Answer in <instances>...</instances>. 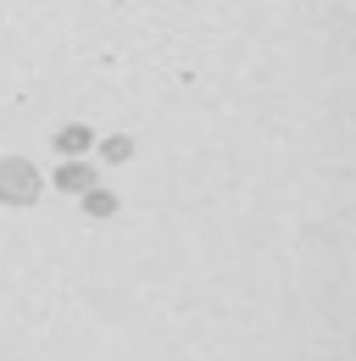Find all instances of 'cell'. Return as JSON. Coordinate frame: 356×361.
Masks as SVG:
<instances>
[{
	"mask_svg": "<svg viewBox=\"0 0 356 361\" xmlns=\"http://www.w3.org/2000/svg\"><path fill=\"white\" fill-rule=\"evenodd\" d=\"M40 195H44V173L28 156H0V206L28 212V206H40Z\"/></svg>",
	"mask_w": 356,
	"mask_h": 361,
	"instance_id": "obj_1",
	"label": "cell"
},
{
	"mask_svg": "<svg viewBox=\"0 0 356 361\" xmlns=\"http://www.w3.org/2000/svg\"><path fill=\"white\" fill-rule=\"evenodd\" d=\"M50 183H56L61 195H84L89 183H100V178H95V167H89V156H61V167L50 173Z\"/></svg>",
	"mask_w": 356,
	"mask_h": 361,
	"instance_id": "obj_2",
	"label": "cell"
},
{
	"mask_svg": "<svg viewBox=\"0 0 356 361\" xmlns=\"http://www.w3.org/2000/svg\"><path fill=\"white\" fill-rule=\"evenodd\" d=\"M50 145H56L61 156H89V150H95V128H89V123H61V128L50 134Z\"/></svg>",
	"mask_w": 356,
	"mask_h": 361,
	"instance_id": "obj_3",
	"label": "cell"
},
{
	"mask_svg": "<svg viewBox=\"0 0 356 361\" xmlns=\"http://www.w3.org/2000/svg\"><path fill=\"white\" fill-rule=\"evenodd\" d=\"M78 200H84V217H95V223H106V217H117V206H123V200H117V195H112L106 183H89V189L78 195Z\"/></svg>",
	"mask_w": 356,
	"mask_h": 361,
	"instance_id": "obj_4",
	"label": "cell"
},
{
	"mask_svg": "<svg viewBox=\"0 0 356 361\" xmlns=\"http://www.w3.org/2000/svg\"><path fill=\"white\" fill-rule=\"evenodd\" d=\"M95 150H100V161H106V167H123V161H134V139L129 134H95Z\"/></svg>",
	"mask_w": 356,
	"mask_h": 361,
	"instance_id": "obj_5",
	"label": "cell"
}]
</instances>
